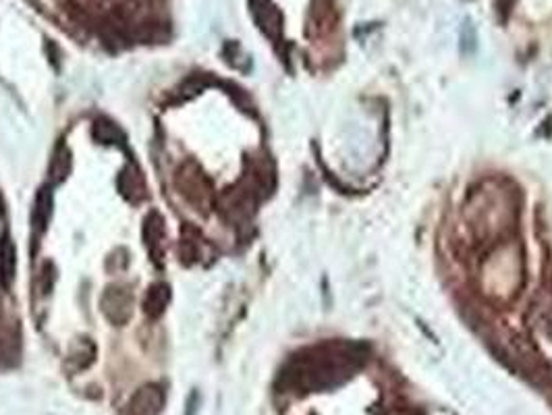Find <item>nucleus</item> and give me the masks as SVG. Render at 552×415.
<instances>
[{"label":"nucleus","instance_id":"4","mask_svg":"<svg viewBox=\"0 0 552 415\" xmlns=\"http://www.w3.org/2000/svg\"><path fill=\"white\" fill-rule=\"evenodd\" d=\"M48 216H50V195L42 194L35 201V210H33V224L38 231L44 228V224L48 222Z\"/></svg>","mask_w":552,"mask_h":415},{"label":"nucleus","instance_id":"1","mask_svg":"<svg viewBox=\"0 0 552 415\" xmlns=\"http://www.w3.org/2000/svg\"><path fill=\"white\" fill-rule=\"evenodd\" d=\"M165 407V394L154 384L139 388L127 405L125 415H158Z\"/></svg>","mask_w":552,"mask_h":415},{"label":"nucleus","instance_id":"2","mask_svg":"<svg viewBox=\"0 0 552 415\" xmlns=\"http://www.w3.org/2000/svg\"><path fill=\"white\" fill-rule=\"evenodd\" d=\"M166 301H168V287L154 284L145 295V314H150L152 318H158L165 311Z\"/></svg>","mask_w":552,"mask_h":415},{"label":"nucleus","instance_id":"3","mask_svg":"<svg viewBox=\"0 0 552 415\" xmlns=\"http://www.w3.org/2000/svg\"><path fill=\"white\" fill-rule=\"evenodd\" d=\"M13 275H15V248L11 245L9 239H4L2 248H0V277H2V284H9Z\"/></svg>","mask_w":552,"mask_h":415}]
</instances>
